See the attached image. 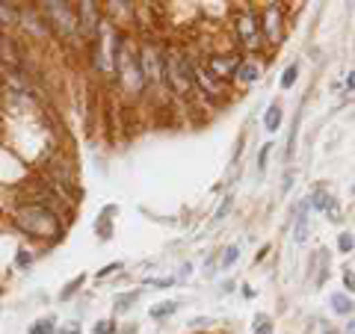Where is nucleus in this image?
I'll use <instances>...</instances> for the list:
<instances>
[{
  "instance_id": "obj_1",
  "label": "nucleus",
  "mask_w": 355,
  "mask_h": 334,
  "mask_svg": "<svg viewBox=\"0 0 355 334\" xmlns=\"http://www.w3.org/2000/svg\"><path fill=\"white\" fill-rule=\"evenodd\" d=\"M15 225L30 234V237H36V240H44V243H53L57 237H62V222L60 216L53 213L51 207H44V204H24V207H18V213H15Z\"/></svg>"
},
{
  "instance_id": "obj_2",
  "label": "nucleus",
  "mask_w": 355,
  "mask_h": 334,
  "mask_svg": "<svg viewBox=\"0 0 355 334\" xmlns=\"http://www.w3.org/2000/svg\"><path fill=\"white\" fill-rule=\"evenodd\" d=\"M163 83L181 98L193 95L190 60H187V53L181 48H166V53H163Z\"/></svg>"
},
{
  "instance_id": "obj_3",
  "label": "nucleus",
  "mask_w": 355,
  "mask_h": 334,
  "mask_svg": "<svg viewBox=\"0 0 355 334\" xmlns=\"http://www.w3.org/2000/svg\"><path fill=\"white\" fill-rule=\"evenodd\" d=\"M231 33H234V39H237V48H240V51L261 53V48H263V36H261L258 12H252V9H237V12H234V21H231Z\"/></svg>"
},
{
  "instance_id": "obj_4",
  "label": "nucleus",
  "mask_w": 355,
  "mask_h": 334,
  "mask_svg": "<svg viewBox=\"0 0 355 334\" xmlns=\"http://www.w3.org/2000/svg\"><path fill=\"white\" fill-rule=\"evenodd\" d=\"M116 74L119 80L125 83L130 92H142L146 83H142V74H139V62H137V53L128 48V36H116Z\"/></svg>"
},
{
  "instance_id": "obj_5",
  "label": "nucleus",
  "mask_w": 355,
  "mask_h": 334,
  "mask_svg": "<svg viewBox=\"0 0 355 334\" xmlns=\"http://www.w3.org/2000/svg\"><path fill=\"white\" fill-rule=\"evenodd\" d=\"M42 15L48 18V27L53 33H60L62 39L80 36V27H77V15H74L71 3H57V0H48V3H42Z\"/></svg>"
},
{
  "instance_id": "obj_6",
  "label": "nucleus",
  "mask_w": 355,
  "mask_h": 334,
  "mask_svg": "<svg viewBox=\"0 0 355 334\" xmlns=\"http://www.w3.org/2000/svg\"><path fill=\"white\" fill-rule=\"evenodd\" d=\"M137 62H139V74H142V83L146 86L163 83V51L154 42L142 44L139 53H137Z\"/></svg>"
},
{
  "instance_id": "obj_7",
  "label": "nucleus",
  "mask_w": 355,
  "mask_h": 334,
  "mask_svg": "<svg viewBox=\"0 0 355 334\" xmlns=\"http://www.w3.org/2000/svg\"><path fill=\"white\" fill-rule=\"evenodd\" d=\"M187 60H190V71H193V89L202 92L205 101H219V98H225V83L216 80V77L205 69V62H196L190 53H187Z\"/></svg>"
},
{
  "instance_id": "obj_8",
  "label": "nucleus",
  "mask_w": 355,
  "mask_h": 334,
  "mask_svg": "<svg viewBox=\"0 0 355 334\" xmlns=\"http://www.w3.org/2000/svg\"><path fill=\"white\" fill-rule=\"evenodd\" d=\"M261 21V36H263V44H282L284 39V9L282 3H266L263 15L258 18Z\"/></svg>"
},
{
  "instance_id": "obj_9",
  "label": "nucleus",
  "mask_w": 355,
  "mask_h": 334,
  "mask_svg": "<svg viewBox=\"0 0 355 334\" xmlns=\"http://www.w3.org/2000/svg\"><path fill=\"white\" fill-rule=\"evenodd\" d=\"M240 62H243L240 53H207V57H205V69L214 74L216 80L228 83L231 77H234V71L240 69Z\"/></svg>"
},
{
  "instance_id": "obj_10",
  "label": "nucleus",
  "mask_w": 355,
  "mask_h": 334,
  "mask_svg": "<svg viewBox=\"0 0 355 334\" xmlns=\"http://www.w3.org/2000/svg\"><path fill=\"white\" fill-rule=\"evenodd\" d=\"M74 15H77V27H80V36H95L98 27H101V9L92 0L86 3H74Z\"/></svg>"
},
{
  "instance_id": "obj_11",
  "label": "nucleus",
  "mask_w": 355,
  "mask_h": 334,
  "mask_svg": "<svg viewBox=\"0 0 355 334\" xmlns=\"http://www.w3.org/2000/svg\"><path fill=\"white\" fill-rule=\"evenodd\" d=\"M261 74H263V65H261L258 60H243L240 69L234 71V80H237L240 86H252V83L261 80Z\"/></svg>"
},
{
  "instance_id": "obj_12",
  "label": "nucleus",
  "mask_w": 355,
  "mask_h": 334,
  "mask_svg": "<svg viewBox=\"0 0 355 334\" xmlns=\"http://www.w3.org/2000/svg\"><path fill=\"white\" fill-rule=\"evenodd\" d=\"M329 305H331V310H335L338 317H349V314H355V302H352L349 296H343V293H331Z\"/></svg>"
},
{
  "instance_id": "obj_13",
  "label": "nucleus",
  "mask_w": 355,
  "mask_h": 334,
  "mask_svg": "<svg viewBox=\"0 0 355 334\" xmlns=\"http://www.w3.org/2000/svg\"><path fill=\"white\" fill-rule=\"evenodd\" d=\"M296 243H305L308 240V202H302L299 204V210H296Z\"/></svg>"
},
{
  "instance_id": "obj_14",
  "label": "nucleus",
  "mask_w": 355,
  "mask_h": 334,
  "mask_svg": "<svg viewBox=\"0 0 355 334\" xmlns=\"http://www.w3.org/2000/svg\"><path fill=\"white\" fill-rule=\"evenodd\" d=\"M175 310H178V302H160V305H154L148 314H151L154 322H166V319L175 314Z\"/></svg>"
},
{
  "instance_id": "obj_15",
  "label": "nucleus",
  "mask_w": 355,
  "mask_h": 334,
  "mask_svg": "<svg viewBox=\"0 0 355 334\" xmlns=\"http://www.w3.org/2000/svg\"><path fill=\"white\" fill-rule=\"evenodd\" d=\"M57 331V317H42L30 326V334H53Z\"/></svg>"
},
{
  "instance_id": "obj_16",
  "label": "nucleus",
  "mask_w": 355,
  "mask_h": 334,
  "mask_svg": "<svg viewBox=\"0 0 355 334\" xmlns=\"http://www.w3.org/2000/svg\"><path fill=\"white\" fill-rule=\"evenodd\" d=\"M263 128H266V130H279V128H282V107H279V104H272L270 109H266Z\"/></svg>"
},
{
  "instance_id": "obj_17",
  "label": "nucleus",
  "mask_w": 355,
  "mask_h": 334,
  "mask_svg": "<svg viewBox=\"0 0 355 334\" xmlns=\"http://www.w3.org/2000/svg\"><path fill=\"white\" fill-rule=\"evenodd\" d=\"M329 193L326 189H314V193H311V198H308V207H314V210H320V213H323V210L329 207Z\"/></svg>"
},
{
  "instance_id": "obj_18",
  "label": "nucleus",
  "mask_w": 355,
  "mask_h": 334,
  "mask_svg": "<svg viewBox=\"0 0 355 334\" xmlns=\"http://www.w3.org/2000/svg\"><path fill=\"white\" fill-rule=\"evenodd\" d=\"M252 328H254V334H272V319H270V314H254Z\"/></svg>"
},
{
  "instance_id": "obj_19",
  "label": "nucleus",
  "mask_w": 355,
  "mask_h": 334,
  "mask_svg": "<svg viewBox=\"0 0 355 334\" xmlns=\"http://www.w3.org/2000/svg\"><path fill=\"white\" fill-rule=\"evenodd\" d=\"M139 296H142V290H133V293H121V296H116V314H121L125 308H130Z\"/></svg>"
},
{
  "instance_id": "obj_20",
  "label": "nucleus",
  "mask_w": 355,
  "mask_h": 334,
  "mask_svg": "<svg viewBox=\"0 0 355 334\" xmlns=\"http://www.w3.org/2000/svg\"><path fill=\"white\" fill-rule=\"evenodd\" d=\"M33 261H36V254H33V252H27V249H18V252H15V266H18L21 272L30 270Z\"/></svg>"
},
{
  "instance_id": "obj_21",
  "label": "nucleus",
  "mask_w": 355,
  "mask_h": 334,
  "mask_svg": "<svg viewBox=\"0 0 355 334\" xmlns=\"http://www.w3.org/2000/svg\"><path fill=\"white\" fill-rule=\"evenodd\" d=\"M92 334H119L116 319H98L95 328H92Z\"/></svg>"
},
{
  "instance_id": "obj_22",
  "label": "nucleus",
  "mask_w": 355,
  "mask_h": 334,
  "mask_svg": "<svg viewBox=\"0 0 355 334\" xmlns=\"http://www.w3.org/2000/svg\"><path fill=\"white\" fill-rule=\"evenodd\" d=\"M296 77H299V69H296V65H287L284 74H282V89H291L296 83Z\"/></svg>"
},
{
  "instance_id": "obj_23",
  "label": "nucleus",
  "mask_w": 355,
  "mask_h": 334,
  "mask_svg": "<svg viewBox=\"0 0 355 334\" xmlns=\"http://www.w3.org/2000/svg\"><path fill=\"white\" fill-rule=\"evenodd\" d=\"M352 246H355L352 234H347V231H343L340 237H338V252H340V254H349V252H352Z\"/></svg>"
},
{
  "instance_id": "obj_24",
  "label": "nucleus",
  "mask_w": 355,
  "mask_h": 334,
  "mask_svg": "<svg viewBox=\"0 0 355 334\" xmlns=\"http://www.w3.org/2000/svg\"><path fill=\"white\" fill-rule=\"evenodd\" d=\"M237 258H240V249H237V246H228L225 252H222V258H219V261H222V266H234Z\"/></svg>"
},
{
  "instance_id": "obj_25",
  "label": "nucleus",
  "mask_w": 355,
  "mask_h": 334,
  "mask_svg": "<svg viewBox=\"0 0 355 334\" xmlns=\"http://www.w3.org/2000/svg\"><path fill=\"white\" fill-rule=\"evenodd\" d=\"M80 284H83V275H77L71 284H65V290L60 293V299H62V302H65V299H71V296L77 293V287H80Z\"/></svg>"
},
{
  "instance_id": "obj_26",
  "label": "nucleus",
  "mask_w": 355,
  "mask_h": 334,
  "mask_svg": "<svg viewBox=\"0 0 355 334\" xmlns=\"http://www.w3.org/2000/svg\"><path fill=\"white\" fill-rule=\"evenodd\" d=\"M326 213H329V219H331V222H340V207H338V202H329Z\"/></svg>"
},
{
  "instance_id": "obj_27",
  "label": "nucleus",
  "mask_w": 355,
  "mask_h": 334,
  "mask_svg": "<svg viewBox=\"0 0 355 334\" xmlns=\"http://www.w3.org/2000/svg\"><path fill=\"white\" fill-rule=\"evenodd\" d=\"M53 334H80V326H77V322H69V326H60Z\"/></svg>"
},
{
  "instance_id": "obj_28",
  "label": "nucleus",
  "mask_w": 355,
  "mask_h": 334,
  "mask_svg": "<svg viewBox=\"0 0 355 334\" xmlns=\"http://www.w3.org/2000/svg\"><path fill=\"white\" fill-rule=\"evenodd\" d=\"M343 284H347V290H355V272L352 270H343Z\"/></svg>"
},
{
  "instance_id": "obj_29",
  "label": "nucleus",
  "mask_w": 355,
  "mask_h": 334,
  "mask_svg": "<svg viewBox=\"0 0 355 334\" xmlns=\"http://www.w3.org/2000/svg\"><path fill=\"white\" fill-rule=\"evenodd\" d=\"M119 270H121V263H110L107 270H101V272H98V278H107V275H113V272H119Z\"/></svg>"
},
{
  "instance_id": "obj_30",
  "label": "nucleus",
  "mask_w": 355,
  "mask_h": 334,
  "mask_svg": "<svg viewBox=\"0 0 355 334\" xmlns=\"http://www.w3.org/2000/svg\"><path fill=\"white\" fill-rule=\"evenodd\" d=\"M270 148H272V146H263V148H261V157H258V166H261V169L266 166V154H270Z\"/></svg>"
},
{
  "instance_id": "obj_31",
  "label": "nucleus",
  "mask_w": 355,
  "mask_h": 334,
  "mask_svg": "<svg viewBox=\"0 0 355 334\" xmlns=\"http://www.w3.org/2000/svg\"><path fill=\"white\" fill-rule=\"evenodd\" d=\"M172 281H175V278H157V281H151V284H154V287H169Z\"/></svg>"
},
{
  "instance_id": "obj_32",
  "label": "nucleus",
  "mask_w": 355,
  "mask_h": 334,
  "mask_svg": "<svg viewBox=\"0 0 355 334\" xmlns=\"http://www.w3.org/2000/svg\"><path fill=\"white\" fill-rule=\"evenodd\" d=\"M343 334H355V319L347 322V328H343Z\"/></svg>"
},
{
  "instance_id": "obj_33",
  "label": "nucleus",
  "mask_w": 355,
  "mask_h": 334,
  "mask_svg": "<svg viewBox=\"0 0 355 334\" xmlns=\"http://www.w3.org/2000/svg\"><path fill=\"white\" fill-rule=\"evenodd\" d=\"M347 86H349V89H355V71L347 77Z\"/></svg>"
},
{
  "instance_id": "obj_34",
  "label": "nucleus",
  "mask_w": 355,
  "mask_h": 334,
  "mask_svg": "<svg viewBox=\"0 0 355 334\" xmlns=\"http://www.w3.org/2000/svg\"><path fill=\"white\" fill-rule=\"evenodd\" d=\"M326 334H331V331H326Z\"/></svg>"
},
{
  "instance_id": "obj_35",
  "label": "nucleus",
  "mask_w": 355,
  "mask_h": 334,
  "mask_svg": "<svg viewBox=\"0 0 355 334\" xmlns=\"http://www.w3.org/2000/svg\"><path fill=\"white\" fill-rule=\"evenodd\" d=\"M0 293H3V290H0Z\"/></svg>"
}]
</instances>
